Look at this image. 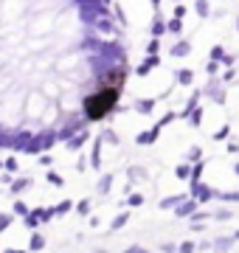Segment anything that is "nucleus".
I'll return each instance as SVG.
<instances>
[{
    "label": "nucleus",
    "mask_w": 239,
    "mask_h": 253,
    "mask_svg": "<svg viewBox=\"0 0 239 253\" xmlns=\"http://www.w3.org/2000/svg\"><path fill=\"white\" fill-rule=\"evenodd\" d=\"M121 82H124V71L110 73V84L99 87L96 93H90L84 99V113H87V118L99 121V118L110 116L113 107H116V101H119V96H121Z\"/></svg>",
    "instance_id": "nucleus-1"
}]
</instances>
